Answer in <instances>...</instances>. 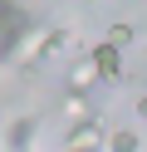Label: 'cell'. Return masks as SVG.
I'll use <instances>...</instances> for the list:
<instances>
[{
    "mask_svg": "<svg viewBox=\"0 0 147 152\" xmlns=\"http://www.w3.org/2000/svg\"><path fill=\"white\" fill-rule=\"evenodd\" d=\"M137 147H142L137 132H113V137H108V152H137Z\"/></svg>",
    "mask_w": 147,
    "mask_h": 152,
    "instance_id": "obj_5",
    "label": "cell"
},
{
    "mask_svg": "<svg viewBox=\"0 0 147 152\" xmlns=\"http://www.w3.org/2000/svg\"><path fill=\"white\" fill-rule=\"evenodd\" d=\"M98 79H103V69H98V59H93V49H83V54H78V59H74V69H69V88H93V83Z\"/></svg>",
    "mask_w": 147,
    "mask_h": 152,
    "instance_id": "obj_2",
    "label": "cell"
},
{
    "mask_svg": "<svg viewBox=\"0 0 147 152\" xmlns=\"http://www.w3.org/2000/svg\"><path fill=\"white\" fill-rule=\"evenodd\" d=\"M64 113H69V118H88V98H83V88H74V93L64 98Z\"/></svg>",
    "mask_w": 147,
    "mask_h": 152,
    "instance_id": "obj_6",
    "label": "cell"
},
{
    "mask_svg": "<svg viewBox=\"0 0 147 152\" xmlns=\"http://www.w3.org/2000/svg\"><path fill=\"white\" fill-rule=\"evenodd\" d=\"M93 59H98V69H103V79H118V74H123V44H113V39L93 44Z\"/></svg>",
    "mask_w": 147,
    "mask_h": 152,
    "instance_id": "obj_3",
    "label": "cell"
},
{
    "mask_svg": "<svg viewBox=\"0 0 147 152\" xmlns=\"http://www.w3.org/2000/svg\"><path fill=\"white\" fill-rule=\"evenodd\" d=\"M108 39H113V44H123V49H127V44H132V25H113V30H108Z\"/></svg>",
    "mask_w": 147,
    "mask_h": 152,
    "instance_id": "obj_7",
    "label": "cell"
},
{
    "mask_svg": "<svg viewBox=\"0 0 147 152\" xmlns=\"http://www.w3.org/2000/svg\"><path fill=\"white\" fill-rule=\"evenodd\" d=\"M29 142H34V118H15V123H10V128H5V147H29Z\"/></svg>",
    "mask_w": 147,
    "mask_h": 152,
    "instance_id": "obj_4",
    "label": "cell"
},
{
    "mask_svg": "<svg viewBox=\"0 0 147 152\" xmlns=\"http://www.w3.org/2000/svg\"><path fill=\"white\" fill-rule=\"evenodd\" d=\"M137 118H142V123H147V93H142V103H137Z\"/></svg>",
    "mask_w": 147,
    "mask_h": 152,
    "instance_id": "obj_8",
    "label": "cell"
},
{
    "mask_svg": "<svg viewBox=\"0 0 147 152\" xmlns=\"http://www.w3.org/2000/svg\"><path fill=\"white\" fill-rule=\"evenodd\" d=\"M78 147H108V137H103V128H98V123L93 118H78L74 123V132H69V137H64V152H78Z\"/></svg>",
    "mask_w": 147,
    "mask_h": 152,
    "instance_id": "obj_1",
    "label": "cell"
}]
</instances>
